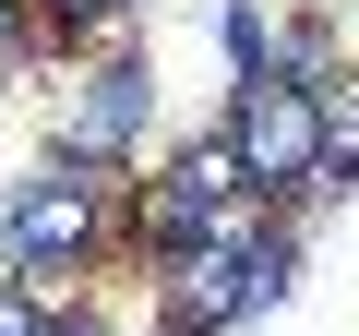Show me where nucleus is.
<instances>
[{
  "label": "nucleus",
  "mask_w": 359,
  "mask_h": 336,
  "mask_svg": "<svg viewBox=\"0 0 359 336\" xmlns=\"http://www.w3.org/2000/svg\"><path fill=\"white\" fill-rule=\"evenodd\" d=\"M36 13V49L48 60H108V49H132V0H25Z\"/></svg>",
  "instance_id": "obj_5"
},
{
  "label": "nucleus",
  "mask_w": 359,
  "mask_h": 336,
  "mask_svg": "<svg viewBox=\"0 0 359 336\" xmlns=\"http://www.w3.org/2000/svg\"><path fill=\"white\" fill-rule=\"evenodd\" d=\"M276 228H287L276 205H240L216 240L156 252V264H144V276H156V300H144V312H156V336H228V324L252 312V252H264Z\"/></svg>",
  "instance_id": "obj_4"
},
{
  "label": "nucleus",
  "mask_w": 359,
  "mask_h": 336,
  "mask_svg": "<svg viewBox=\"0 0 359 336\" xmlns=\"http://www.w3.org/2000/svg\"><path fill=\"white\" fill-rule=\"evenodd\" d=\"M323 193H359V72L323 84Z\"/></svg>",
  "instance_id": "obj_6"
},
{
  "label": "nucleus",
  "mask_w": 359,
  "mask_h": 336,
  "mask_svg": "<svg viewBox=\"0 0 359 336\" xmlns=\"http://www.w3.org/2000/svg\"><path fill=\"white\" fill-rule=\"evenodd\" d=\"M36 336H96V324H84V312H60V324H36Z\"/></svg>",
  "instance_id": "obj_9"
},
{
  "label": "nucleus",
  "mask_w": 359,
  "mask_h": 336,
  "mask_svg": "<svg viewBox=\"0 0 359 336\" xmlns=\"http://www.w3.org/2000/svg\"><path fill=\"white\" fill-rule=\"evenodd\" d=\"M0 336H36V312H25V300H13V288H0Z\"/></svg>",
  "instance_id": "obj_8"
},
{
  "label": "nucleus",
  "mask_w": 359,
  "mask_h": 336,
  "mask_svg": "<svg viewBox=\"0 0 359 336\" xmlns=\"http://www.w3.org/2000/svg\"><path fill=\"white\" fill-rule=\"evenodd\" d=\"M120 193L132 181H84V168H36V181H13V205H0V288H13L36 324L84 312V276L120 264Z\"/></svg>",
  "instance_id": "obj_1"
},
{
  "label": "nucleus",
  "mask_w": 359,
  "mask_h": 336,
  "mask_svg": "<svg viewBox=\"0 0 359 336\" xmlns=\"http://www.w3.org/2000/svg\"><path fill=\"white\" fill-rule=\"evenodd\" d=\"M228 156H240V181L252 205L276 217H311L323 205V84H228Z\"/></svg>",
  "instance_id": "obj_2"
},
{
  "label": "nucleus",
  "mask_w": 359,
  "mask_h": 336,
  "mask_svg": "<svg viewBox=\"0 0 359 336\" xmlns=\"http://www.w3.org/2000/svg\"><path fill=\"white\" fill-rule=\"evenodd\" d=\"M25 60H48V49H36V13H25V0H0V72H25Z\"/></svg>",
  "instance_id": "obj_7"
},
{
  "label": "nucleus",
  "mask_w": 359,
  "mask_h": 336,
  "mask_svg": "<svg viewBox=\"0 0 359 336\" xmlns=\"http://www.w3.org/2000/svg\"><path fill=\"white\" fill-rule=\"evenodd\" d=\"M144 120H156V72H144L132 49L72 60V72H60V96H48V156H60V168H84V181H132Z\"/></svg>",
  "instance_id": "obj_3"
}]
</instances>
